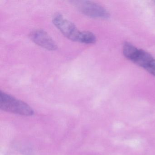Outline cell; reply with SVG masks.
I'll use <instances>...</instances> for the list:
<instances>
[{"label":"cell","instance_id":"277c9868","mask_svg":"<svg viewBox=\"0 0 155 155\" xmlns=\"http://www.w3.org/2000/svg\"><path fill=\"white\" fill-rule=\"evenodd\" d=\"M76 7L83 14L94 18H107L109 16L108 12L101 5L87 1L73 2Z\"/></svg>","mask_w":155,"mask_h":155},{"label":"cell","instance_id":"6da1fadb","mask_svg":"<svg viewBox=\"0 0 155 155\" xmlns=\"http://www.w3.org/2000/svg\"><path fill=\"white\" fill-rule=\"evenodd\" d=\"M123 53L128 59L145 69L155 77V59L148 52L137 48L129 42H125Z\"/></svg>","mask_w":155,"mask_h":155},{"label":"cell","instance_id":"7a4b0ae2","mask_svg":"<svg viewBox=\"0 0 155 155\" xmlns=\"http://www.w3.org/2000/svg\"><path fill=\"white\" fill-rule=\"evenodd\" d=\"M0 108L4 111L23 116H32L34 110L28 104L5 92H0Z\"/></svg>","mask_w":155,"mask_h":155},{"label":"cell","instance_id":"5b68a950","mask_svg":"<svg viewBox=\"0 0 155 155\" xmlns=\"http://www.w3.org/2000/svg\"><path fill=\"white\" fill-rule=\"evenodd\" d=\"M29 38L33 42L50 51L56 50L57 44L47 32L43 30L32 31L29 34Z\"/></svg>","mask_w":155,"mask_h":155},{"label":"cell","instance_id":"8992f818","mask_svg":"<svg viewBox=\"0 0 155 155\" xmlns=\"http://www.w3.org/2000/svg\"><path fill=\"white\" fill-rule=\"evenodd\" d=\"M96 36L92 32L88 31H81L78 41L85 44H93L96 42Z\"/></svg>","mask_w":155,"mask_h":155},{"label":"cell","instance_id":"3957f363","mask_svg":"<svg viewBox=\"0 0 155 155\" xmlns=\"http://www.w3.org/2000/svg\"><path fill=\"white\" fill-rule=\"evenodd\" d=\"M52 21L65 37L73 41H78L81 31L72 22L59 14L53 17Z\"/></svg>","mask_w":155,"mask_h":155}]
</instances>
